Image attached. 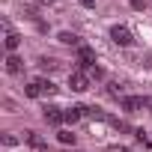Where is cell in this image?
Here are the masks:
<instances>
[{
  "instance_id": "8",
  "label": "cell",
  "mask_w": 152,
  "mask_h": 152,
  "mask_svg": "<svg viewBox=\"0 0 152 152\" xmlns=\"http://www.w3.org/2000/svg\"><path fill=\"white\" fill-rule=\"evenodd\" d=\"M27 143H30L33 149H39V152H48V146L42 143V137H39V134H33V131H27Z\"/></svg>"
},
{
  "instance_id": "10",
  "label": "cell",
  "mask_w": 152,
  "mask_h": 152,
  "mask_svg": "<svg viewBox=\"0 0 152 152\" xmlns=\"http://www.w3.org/2000/svg\"><path fill=\"white\" fill-rule=\"evenodd\" d=\"M36 84H39V93H42V96H54V93H57V87H54L51 81H36Z\"/></svg>"
},
{
  "instance_id": "18",
  "label": "cell",
  "mask_w": 152,
  "mask_h": 152,
  "mask_svg": "<svg viewBox=\"0 0 152 152\" xmlns=\"http://www.w3.org/2000/svg\"><path fill=\"white\" fill-rule=\"evenodd\" d=\"M131 9H137V12L146 9V0H131Z\"/></svg>"
},
{
  "instance_id": "3",
  "label": "cell",
  "mask_w": 152,
  "mask_h": 152,
  "mask_svg": "<svg viewBox=\"0 0 152 152\" xmlns=\"http://www.w3.org/2000/svg\"><path fill=\"white\" fill-rule=\"evenodd\" d=\"M119 107H122L125 113H137V110H143V107H146V99H143V96H128V99H122V102H119Z\"/></svg>"
},
{
  "instance_id": "2",
  "label": "cell",
  "mask_w": 152,
  "mask_h": 152,
  "mask_svg": "<svg viewBox=\"0 0 152 152\" xmlns=\"http://www.w3.org/2000/svg\"><path fill=\"white\" fill-rule=\"evenodd\" d=\"M90 66H96V51L90 48V45H81L78 48V66H75V69H90Z\"/></svg>"
},
{
  "instance_id": "12",
  "label": "cell",
  "mask_w": 152,
  "mask_h": 152,
  "mask_svg": "<svg viewBox=\"0 0 152 152\" xmlns=\"http://www.w3.org/2000/svg\"><path fill=\"white\" fill-rule=\"evenodd\" d=\"M87 75H90V81H102V78H104V69H102V66H90Z\"/></svg>"
},
{
  "instance_id": "6",
  "label": "cell",
  "mask_w": 152,
  "mask_h": 152,
  "mask_svg": "<svg viewBox=\"0 0 152 152\" xmlns=\"http://www.w3.org/2000/svg\"><path fill=\"white\" fill-rule=\"evenodd\" d=\"M21 69H24V60L15 57V54H9V57H6V72H9V75H18Z\"/></svg>"
},
{
  "instance_id": "9",
  "label": "cell",
  "mask_w": 152,
  "mask_h": 152,
  "mask_svg": "<svg viewBox=\"0 0 152 152\" xmlns=\"http://www.w3.org/2000/svg\"><path fill=\"white\" fill-rule=\"evenodd\" d=\"M3 42H6V48H9V51H15V48H18V45H21V36H18V33H12V30H9V33H6V39H3Z\"/></svg>"
},
{
  "instance_id": "4",
  "label": "cell",
  "mask_w": 152,
  "mask_h": 152,
  "mask_svg": "<svg viewBox=\"0 0 152 152\" xmlns=\"http://www.w3.org/2000/svg\"><path fill=\"white\" fill-rule=\"evenodd\" d=\"M110 39H113L116 45H122V48H128V45L134 42V36H131L128 27H113V30H110Z\"/></svg>"
},
{
  "instance_id": "13",
  "label": "cell",
  "mask_w": 152,
  "mask_h": 152,
  "mask_svg": "<svg viewBox=\"0 0 152 152\" xmlns=\"http://www.w3.org/2000/svg\"><path fill=\"white\" fill-rule=\"evenodd\" d=\"M57 39H60L63 45H81V39H78V36H75V33H60Z\"/></svg>"
},
{
  "instance_id": "19",
  "label": "cell",
  "mask_w": 152,
  "mask_h": 152,
  "mask_svg": "<svg viewBox=\"0 0 152 152\" xmlns=\"http://www.w3.org/2000/svg\"><path fill=\"white\" fill-rule=\"evenodd\" d=\"M3 143H6V146H15V143H18V137H12V134H6V137H3Z\"/></svg>"
},
{
  "instance_id": "16",
  "label": "cell",
  "mask_w": 152,
  "mask_h": 152,
  "mask_svg": "<svg viewBox=\"0 0 152 152\" xmlns=\"http://www.w3.org/2000/svg\"><path fill=\"white\" fill-rule=\"evenodd\" d=\"M39 66H42V69H57V60H51V57H42V60H39Z\"/></svg>"
},
{
  "instance_id": "5",
  "label": "cell",
  "mask_w": 152,
  "mask_h": 152,
  "mask_svg": "<svg viewBox=\"0 0 152 152\" xmlns=\"http://www.w3.org/2000/svg\"><path fill=\"white\" fill-rule=\"evenodd\" d=\"M42 116H45V122H48V125H54V128H60V125L66 122V113H63L60 107H45V113H42Z\"/></svg>"
},
{
  "instance_id": "1",
  "label": "cell",
  "mask_w": 152,
  "mask_h": 152,
  "mask_svg": "<svg viewBox=\"0 0 152 152\" xmlns=\"http://www.w3.org/2000/svg\"><path fill=\"white\" fill-rule=\"evenodd\" d=\"M69 87H72L75 93H84V90H90V75H87L84 69H75V72L69 75Z\"/></svg>"
},
{
  "instance_id": "17",
  "label": "cell",
  "mask_w": 152,
  "mask_h": 152,
  "mask_svg": "<svg viewBox=\"0 0 152 152\" xmlns=\"http://www.w3.org/2000/svg\"><path fill=\"white\" fill-rule=\"evenodd\" d=\"M107 152H131V149H128V146H119V143H110Z\"/></svg>"
},
{
  "instance_id": "15",
  "label": "cell",
  "mask_w": 152,
  "mask_h": 152,
  "mask_svg": "<svg viewBox=\"0 0 152 152\" xmlns=\"http://www.w3.org/2000/svg\"><path fill=\"white\" fill-rule=\"evenodd\" d=\"M24 93H27L30 99H36V96H42V93H39V84H36V81H33L30 87H24Z\"/></svg>"
},
{
  "instance_id": "7",
  "label": "cell",
  "mask_w": 152,
  "mask_h": 152,
  "mask_svg": "<svg viewBox=\"0 0 152 152\" xmlns=\"http://www.w3.org/2000/svg\"><path fill=\"white\" fill-rule=\"evenodd\" d=\"M63 113H66V122H69V125H75V122L84 116V107H69V110H63Z\"/></svg>"
},
{
  "instance_id": "14",
  "label": "cell",
  "mask_w": 152,
  "mask_h": 152,
  "mask_svg": "<svg viewBox=\"0 0 152 152\" xmlns=\"http://www.w3.org/2000/svg\"><path fill=\"white\" fill-rule=\"evenodd\" d=\"M57 140H60V143H66V146H69V143L75 146V134H72V131H60V134H57Z\"/></svg>"
},
{
  "instance_id": "20",
  "label": "cell",
  "mask_w": 152,
  "mask_h": 152,
  "mask_svg": "<svg viewBox=\"0 0 152 152\" xmlns=\"http://www.w3.org/2000/svg\"><path fill=\"white\" fill-rule=\"evenodd\" d=\"M81 6H87V9H93V6H96V0H81Z\"/></svg>"
},
{
  "instance_id": "11",
  "label": "cell",
  "mask_w": 152,
  "mask_h": 152,
  "mask_svg": "<svg viewBox=\"0 0 152 152\" xmlns=\"http://www.w3.org/2000/svg\"><path fill=\"white\" fill-rule=\"evenodd\" d=\"M84 116H90V119H107V113L99 110V107H84Z\"/></svg>"
}]
</instances>
